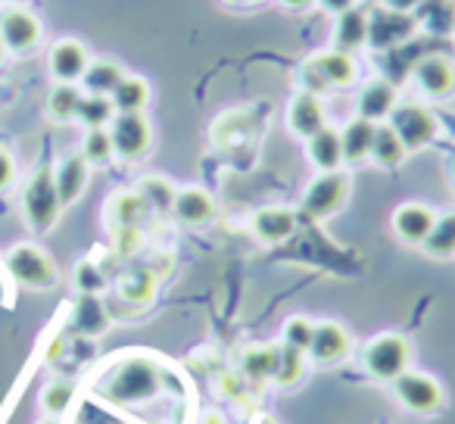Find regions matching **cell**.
I'll list each match as a JSON object with an SVG mask.
<instances>
[{
  "label": "cell",
  "mask_w": 455,
  "mask_h": 424,
  "mask_svg": "<svg viewBox=\"0 0 455 424\" xmlns=\"http://www.w3.org/2000/svg\"><path fill=\"white\" fill-rule=\"evenodd\" d=\"M396 88H393V82H387V78H378V82L365 84L359 94V116L368 122H374V125H380L384 119H390V113L396 109Z\"/></svg>",
  "instance_id": "cell-20"
},
{
  "label": "cell",
  "mask_w": 455,
  "mask_h": 424,
  "mask_svg": "<svg viewBox=\"0 0 455 424\" xmlns=\"http://www.w3.org/2000/svg\"><path fill=\"white\" fill-rule=\"evenodd\" d=\"M153 293H156V275L147 272V268H134L119 281V297L125 303L147 306L153 300Z\"/></svg>",
  "instance_id": "cell-31"
},
{
  "label": "cell",
  "mask_w": 455,
  "mask_h": 424,
  "mask_svg": "<svg viewBox=\"0 0 455 424\" xmlns=\"http://www.w3.org/2000/svg\"><path fill=\"white\" fill-rule=\"evenodd\" d=\"M88 178H91V165L84 163L82 153L66 156L63 163L53 169V184H57L60 203H63V206H72V203L84 194V188H88Z\"/></svg>",
  "instance_id": "cell-19"
},
{
  "label": "cell",
  "mask_w": 455,
  "mask_h": 424,
  "mask_svg": "<svg viewBox=\"0 0 455 424\" xmlns=\"http://www.w3.org/2000/svg\"><path fill=\"white\" fill-rule=\"evenodd\" d=\"M287 125H291V132L303 140H309L312 134L328 128V113H324L322 97L309 94V91H299V94L291 100V107H287Z\"/></svg>",
  "instance_id": "cell-14"
},
{
  "label": "cell",
  "mask_w": 455,
  "mask_h": 424,
  "mask_svg": "<svg viewBox=\"0 0 455 424\" xmlns=\"http://www.w3.org/2000/svg\"><path fill=\"white\" fill-rule=\"evenodd\" d=\"M374 132H378V125H374V122L362 119V116L349 119L347 128L340 132L343 163H349V165H362V163H365L368 153H371V144H374Z\"/></svg>",
  "instance_id": "cell-21"
},
{
  "label": "cell",
  "mask_w": 455,
  "mask_h": 424,
  "mask_svg": "<svg viewBox=\"0 0 455 424\" xmlns=\"http://www.w3.org/2000/svg\"><path fill=\"white\" fill-rule=\"evenodd\" d=\"M72 324H76L78 334L84 337H100L107 334L109 328V312L107 306L100 303L97 293H82L76 303V312H72Z\"/></svg>",
  "instance_id": "cell-23"
},
{
  "label": "cell",
  "mask_w": 455,
  "mask_h": 424,
  "mask_svg": "<svg viewBox=\"0 0 455 424\" xmlns=\"http://www.w3.org/2000/svg\"><path fill=\"white\" fill-rule=\"evenodd\" d=\"M78 103H82V91L76 84H63L57 82V88L47 97V116L53 122H72L78 113Z\"/></svg>",
  "instance_id": "cell-34"
},
{
  "label": "cell",
  "mask_w": 455,
  "mask_h": 424,
  "mask_svg": "<svg viewBox=\"0 0 455 424\" xmlns=\"http://www.w3.org/2000/svg\"><path fill=\"white\" fill-rule=\"evenodd\" d=\"M411 340L396 331H387V334H374L371 340L362 347V368H365L368 378L380 380V384H390L399 374H405L411 368Z\"/></svg>",
  "instance_id": "cell-2"
},
{
  "label": "cell",
  "mask_w": 455,
  "mask_h": 424,
  "mask_svg": "<svg viewBox=\"0 0 455 424\" xmlns=\"http://www.w3.org/2000/svg\"><path fill=\"white\" fill-rule=\"evenodd\" d=\"M312 334H315V322H312V318H306V316L287 318L284 331H281V337H284V347H293V349H299V353H309Z\"/></svg>",
  "instance_id": "cell-39"
},
{
  "label": "cell",
  "mask_w": 455,
  "mask_h": 424,
  "mask_svg": "<svg viewBox=\"0 0 455 424\" xmlns=\"http://www.w3.org/2000/svg\"><path fill=\"white\" fill-rule=\"evenodd\" d=\"M434 222L436 212L430 206H424V203H403V206H396V212L390 219L393 235L403 244H415V247H421L424 237L434 228Z\"/></svg>",
  "instance_id": "cell-16"
},
{
  "label": "cell",
  "mask_w": 455,
  "mask_h": 424,
  "mask_svg": "<svg viewBox=\"0 0 455 424\" xmlns=\"http://www.w3.org/2000/svg\"><path fill=\"white\" fill-rule=\"evenodd\" d=\"M347 200H349V175H347V172H343V169L322 172V175H318L315 181L306 188L303 212L309 219L324 222V219L337 216V212L347 206Z\"/></svg>",
  "instance_id": "cell-8"
},
{
  "label": "cell",
  "mask_w": 455,
  "mask_h": 424,
  "mask_svg": "<svg viewBox=\"0 0 455 424\" xmlns=\"http://www.w3.org/2000/svg\"><path fill=\"white\" fill-rule=\"evenodd\" d=\"M159 387H163V368L150 356H125L107 374L103 396L119 405H134L144 403V399H153L159 393Z\"/></svg>",
  "instance_id": "cell-1"
},
{
  "label": "cell",
  "mask_w": 455,
  "mask_h": 424,
  "mask_svg": "<svg viewBox=\"0 0 455 424\" xmlns=\"http://www.w3.org/2000/svg\"><path fill=\"white\" fill-rule=\"evenodd\" d=\"M125 78L119 63L113 60H94V63L84 69L82 76V84L88 94H103V97H113V91L119 88V82Z\"/></svg>",
  "instance_id": "cell-27"
},
{
  "label": "cell",
  "mask_w": 455,
  "mask_h": 424,
  "mask_svg": "<svg viewBox=\"0 0 455 424\" xmlns=\"http://www.w3.org/2000/svg\"><path fill=\"white\" fill-rule=\"evenodd\" d=\"M109 100H113L116 113H144V107L150 103V84L140 76H125Z\"/></svg>",
  "instance_id": "cell-29"
},
{
  "label": "cell",
  "mask_w": 455,
  "mask_h": 424,
  "mask_svg": "<svg viewBox=\"0 0 455 424\" xmlns=\"http://www.w3.org/2000/svg\"><path fill=\"white\" fill-rule=\"evenodd\" d=\"M4 266H7L10 278L26 291H51L60 281L57 262L35 244H16L4 260Z\"/></svg>",
  "instance_id": "cell-4"
},
{
  "label": "cell",
  "mask_w": 455,
  "mask_h": 424,
  "mask_svg": "<svg viewBox=\"0 0 455 424\" xmlns=\"http://www.w3.org/2000/svg\"><path fill=\"white\" fill-rule=\"evenodd\" d=\"M203 424H225V421H221V415H219V412H209V415L203 418Z\"/></svg>",
  "instance_id": "cell-45"
},
{
  "label": "cell",
  "mask_w": 455,
  "mask_h": 424,
  "mask_svg": "<svg viewBox=\"0 0 455 424\" xmlns=\"http://www.w3.org/2000/svg\"><path fill=\"white\" fill-rule=\"evenodd\" d=\"M390 390H393V399H396L405 412L421 415V418L436 415V412H443V405H446V390H443L440 380L430 378V374L411 372V368L405 374H399L396 380H390Z\"/></svg>",
  "instance_id": "cell-5"
},
{
  "label": "cell",
  "mask_w": 455,
  "mask_h": 424,
  "mask_svg": "<svg viewBox=\"0 0 455 424\" xmlns=\"http://www.w3.org/2000/svg\"><path fill=\"white\" fill-rule=\"evenodd\" d=\"M418 28V20L409 13H396V10H384L371 20L368 16V44L384 51V47L403 44L411 38V32Z\"/></svg>",
  "instance_id": "cell-17"
},
{
  "label": "cell",
  "mask_w": 455,
  "mask_h": 424,
  "mask_svg": "<svg viewBox=\"0 0 455 424\" xmlns=\"http://www.w3.org/2000/svg\"><path fill=\"white\" fill-rule=\"evenodd\" d=\"M175 184L169 178L159 175H147L144 181L138 184L140 200L147 203V209H156V212H172V203H175Z\"/></svg>",
  "instance_id": "cell-32"
},
{
  "label": "cell",
  "mask_w": 455,
  "mask_h": 424,
  "mask_svg": "<svg viewBox=\"0 0 455 424\" xmlns=\"http://www.w3.org/2000/svg\"><path fill=\"white\" fill-rule=\"evenodd\" d=\"M72 399H76V387H72L69 380H51V384H44V390H41L38 403L47 418H63L66 412H69Z\"/></svg>",
  "instance_id": "cell-35"
},
{
  "label": "cell",
  "mask_w": 455,
  "mask_h": 424,
  "mask_svg": "<svg viewBox=\"0 0 455 424\" xmlns=\"http://www.w3.org/2000/svg\"><path fill=\"white\" fill-rule=\"evenodd\" d=\"M287 10H309V7H315V0H281Z\"/></svg>",
  "instance_id": "cell-44"
},
{
  "label": "cell",
  "mask_w": 455,
  "mask_h": 424,
  "mask_svg": "<svg viewBox=\"0 0 455 424\" xmlns=\"http://www.w3.org/2000/svg\"><path fill=\"white\" fill-rule=\"evenodd\" d=\"M387 125L399 134V140H403V147L409 153L424 150V147H430L440 138V119L424 103H396Z\"/></svg>",
  "instance_id": "cell-7"
},
{
  "label": "cell",
  "mask_w": 455,
  "mask_h": 424,
  "mask_svg": "<svg viewBox=\"0 0 455 424\" xmlns=\"http://www.w3.org/2000/svg\"><path fill=\"white\" fill-rule=\"evenodd\" d=\"M353 349L349 340V331L340 322H315V334H312V347H309V362L315 365H337L343 362Z\"/></svg>",
  "instance_id": "cell-12"
},
{
  "label": "cell",
  "mask_w": 455,
  "mask_h": 424,
  "mask_svg": "<svg viewBox=\"0 0 455 424\" xmlns=\"http://www.w3.org/2000/svg\"><path fill=\"white\" fill-rule=\"evenodd\" d=\"M16 181V159L7 147H0V194Z\"/></svg>",
  "instance_id": "cell-41"
},
{
  "label": "cell",
  "mask_w": 455,
  "mask_h": 424,
  "mask_svg": "<svg viewBox=\"0 0 455 424\" xmlns=\"http://www.w3.org/2000/svg\"><path fill=\"white\" fill-rule=\"evenodd\" d=\"M299 76H303V91H309V94H324V91H343V88H349V84H355L359 66H355L353 53L324 51V53H318V57L306 60Z\"/></svg>",
  "instance_id": "cell-3"
},
{
  "label": "cell",
  "mask_w": 455,
  "mask_h": 424,
  "mask_svg": "<svg viewBox=\"0 0 455 424\" xmlns=\"http://www.w3.org/2000/svg\"><path fill=\"white\" fill-rule=\"evenodd\" d=\"M421 250L427 256H434V260H452L455 256V209L452 212L436 216L434 228H430V235L424 237Z\"/></svg>",
  "instance_id": "cell-28"
},
{
  "label": "cell",
  "mask_w": 455,
  "mask_h": 424,
  "mask_svg": "<svg viewBox=\"0 0 455 424\" xmlns=\"http://www.w3.org/2000/svg\"><path fill=\"white\" fill-rule=\"evenodd\" d=\"M38 424H60V418H44V421H38Z\"/></svg>",
  "instance_id": "cell-47"
},
{
  "label": "cell",
  "mask_w": 455,
  "mask_h": 424,
  "mask_svg": "<svg viewBox=\"0 0 455 424\" xmlns=\"http://www.w3.org/2000/svg\"><path fill=\"white\" fill-rule=\"evenodd\" d=\"M424 0H387V10H396V13H409V10H418Z\"/></svg>",
  "instance_id": "cell-43"
},
{
  "label": "cell",
  "mask_w": 455,
  "mask_h": 424,
  "mask_svg": "<svg viewBox=\"0 0 455 424\" xmlns=\"http://www.w3.org/2000/svg\"><path fill=\"white\" fill-rule=\"evenodd\" d=\"M411 78H415V88L430 100H449L455 94V63L443 53L418 60Z\"/></svg>",
  "instance_id": "cell-10"
},
{
  "label": "cell",
  "mask_w": 455,
  "mask_h": 424,
  "mask_svg": "<svg viewBox=\"0 0 455 424\" xmlns=\"http://www.w3.org/2000/svg\"><path fill=\"white\" fill-rule=\"evenodd\" d=\"M0 41L7 44V53H28L41 41V20L26 7H10L0 16Z\"/></svg>",
  "instance_id": "cell-11"
},
{
  "label": "cell",
  "mask_w": 455,
  "mask_h": 424,
  "mask_svg": "<svg viewBox=\"0 0 455 424\" xmlns=\"http://www.w3.org/2000/svg\"><path fill=\"white\" fill-rule=\"evenodd\" d=\"M219 212L215 206V196L203 188H178L175 190V203H172V216L178 219L188 228H203L209 225Z\"/></svg>",
  "instance_id": "cell-13"
},
{
  "label": "cell",
  "mask_w": 455,
  "mask_h": 424,
  "mask_svg": "<svg viewBox=\"0 0 455 424\" xmlns=\"http://www.w3.org/2000/svg\"><path fill=\"white\" fill-rule=\"evenodd\" d=\"M405 156H409V150L403 147L399 134L393 132L390 125H378L368 159H371L374 165H380V169H396V165H403V159H405Z\"/></svg>",
  "instance_id": "cell-26"
},
{
  "label": "cell",
  "mask_w": 455,
  "mask_h": 424,
  "mask_svg": "<svg viewBox=\"0 0 455 424\" xmlns=\"http://www.w3.org/2000/svg\"><path fill=\"white\" fill-rule=\"evenodd\" d=\"M318 7H324L328 13H334V16H340V13H347V10H353L359 0H315Z\"/></svg>",
  "instance_id": "cell-42"
},
{
  "label": "cell",
  "mask_w": 455,
  "mask_h": 424,
  "mask_svg": "<svg viewBox=\"0 0 455 424\" xmlns=\"http://www.w3.org/2000/svg\"><path fill=\"white\" fill-rule=\"evenodd\" d=\"M334 44H337V51H343V53H353L368 44V13L365 10L353 7V10H347V13L337 16Z\"/></svg>",
  "instance_id": "cell-24"
},
{
  "label": "cell",
  "mask_w": 455,
  "mask_h": 424,
  "mask_svg": "<svg viewBox=\"0 0 455 424\" xmlns=\"http://www.w3.org/2000/svg\"><path fill=\"white\" fill-rule=\"evenodd\" d=\"M76 119L82 122L88 132L91 128H109V122L116 119V107H113V100L103 94H82Z\"/></svg>",
  "instance_id": "cell-30"
},
{
  "label": "cell",
  "mask_w": 455,
  "mask_h": 424,
  "mask_svg": "<svg viewBox=\"0 0 455 424\" xmlns=\"http://www.w3.org/2000/svg\"><path fill=\"white\" fill-rule=\"evenodd\" d=\"M306 156L315 165L318 172H337L343 165V144H340V132L334 128H322L318 134H312L306 140Z\"/></svg>",
  "instance_id": "cell-22"
},
{
  "label": "cell",
  "mask_w": 455,
  "mask_h": 424,
  "mask_svg": "<svg viewBox=\"0 0 455 424\" xmlns=\"http://www.w3.org/2000/svg\"><path fill=\"white\" fill-rule=\"evenodd\" d=\"M109 138H113V150L125 163H138L147 156L153 144V128L144 113H116L109 122Z\"/></svg>",
  "instance_id": "cell-9"
},
{
  "label": "cell",
  "mask_w": 455,
  "mask_h": 424,
  "mask_svg": "<svg viewBox=\"0 0 455 424\" xmlns=\"http://www.w3.org/2000/svg\"><path fill=\"white\" fill-rule=\"evenodd\" d=\"M241 368L243 374H247L253 384H266V380H272V372H275V347H250L247 353H243L241 359Z\"/></svg>",
  "instance_id": "cell-36"
},
{
  "label": "cell",
  "mask_w": 455,
  "mask_h": 424,
  "mask_svg": "<svg viewBox=\"0 0 455 424\" xmlns=\"http://www.w3.org/2000/svg\"><path fill=\"white\" fill-rule=\"evenodd\" d=\"M306 368H309V356L299 353L293 347H275V372H272V380L278 387H297L299 380L306 378Z\"/></svg>",
  "instance_id": "cell-25"
},
{
  "label": "cell",
  "mask_w": 455,
  "mask_h": 424,
  "mask_svg": "<svg viewBox=\"0 0 455 424\" xmlns=\"http://www.w3.org/2000/svg\"><path fill=\"white\" fill-rule=\"evenodd\" d=\"M147 216V203L140 200V194H119L113 200V219H116V228H138Z\"/></svg>",
  "instance_id": "cell-37"
},
{
  "label": "cell",
  "mask_w": 455,
  "mask_h": 424,
  "mask_svg": "<svg viewBox=\"0 0 455 424\" xmlns=\"http://www.w3.org/2000/svg\"><path fill=\"white\" fill-rule=\"evenodd\" d=\"M250 228L262 244H284L297 231V212L287 206H266L253 216Z\"/></svg>",
  "instance_id": "cell-18"
},
{
  "label": "cell",
  "mask_w": 455,
  "mask_h": 424,
  "mask_svg": "<svg viewBox=\"0 0 455 424\" xmlns=\"http://www.w3.org/2000/svg\"><path fill=\"white\" fill-rule=\"evenodd\" d=\"M225 4H247V0H225Z\"/></svg>",
  "instance_id": "cell-48"
},
{
  "label": "cell",
  "mask_w": 455,
  "mask_h": 424,
  "mask_svg": "<svg viewBox=\"0 0 455 424\" xmlns=\"http://www.w3.org/2000/svg\"><path fill=\"white\" fill-rule=\"evenodd\" d=\"M4 60H7V44L0 41V66H4Z\"/></svg>",
  "instance_id": "cell-46"
},
{
  "label": "cell",
  "mask_w": 455,
  "mask_h": 424,
  "mask_svg": "<svg viewBox=\"0 0 455 424\" xmlns=\"http://www.w3.org/2000/svg\"><path fill=\"white\" fill-rule=\"evenodd\" d=\"M82 156H84V163H88V165H107L109 159L116 156L109 128H91V132L84 134Z\"/></svg>",
  "instance_id": "cell-38"
},
{
  "label": "cell",
  "mask_w": 455,
  "mask_h": 424,
  "mask_svg": "<svg viewBox=\"0 0 455 424\" xmlns=\"http://www.w3.org/2000/svg\"><path fill=\"white\" fill-rule=\"evenodd\" d=\"M418 26H427L430 32H452L455 28V4L452 0H424L418 7Z\"/></svg>",
  "instance_id": "cell-33"
},
{
  "label": "cell",
  "mask_w": 455,
  "mask_h": 424,
  "mask_svg": "<svg viewBox=\"0 0 455 424\" xmlns=\"http://www.w3.org/2000/svg\"><path fill=\"white\" fill-rule=\"evenodd\" d=\"M10 4H16V7H20V4H22V0H10Z\"/></svg>",
  "instance_id": "cell-49"
},
{
  "label": "cell",
  "mask_w": 455,
  "mask_h": 424,
  "mask_svg": "<svg viewBox=\"0 0 455 424\" xmlns=\"http://www.w3.org/2000/svg\"><path fill=\"white\" fill-rule=\"evenodd\" d=\"M452 175H455V163H452Z\"/></svg>",
  "instance_id": "cell-50"
},
{
  "label": "cell",
  "mask_w": 455,
  "mask_h": 424,
  "mask_svg": "<svg viewBox=\"0 0 455 424\" xmlns=\"http://www.w3.org/2000/svg\"><path fill=\"white\" fill-rule=\"evenodd\" d=\"M22 209H26V219H28V225H32V231H38V235H44V231H51L53 225H57L63 203H60L57 184H53L51 165H41L32 175V181L26 184Z\"/></svg>",
  "instance_id": "cell-6"
},
{
  "label": "cell",
  "mask_w": 455,
  "mask_h": 424,
  "mask_svg": "<svg viewBox=\"0 0 455 424\" xmlns=\"http://www.w3.org/2000/svg\"><path fill=\"white\" fill-rule=\"evenodd\" d=\"M103 275H100V268L94 266V262H82V266L76 268V287L82 293H100L103 291Z\"/></svg>",
  "instance_id": "cell-40"
},
{
  "label": "cell",
  "mask_w": 455,
  "mask_h": 424,
  "mask_svg": "<svg viewBox=\"0 0 455 424\" xmlns=\"http://www.w3.org/2000/svg\"><path fill=\"white\" fill-rule=\"evenodd\" d=\"M88 66H91V53L78 38H60L57 44L51 47V72L57 82H63V84L82 82Z\"/></svg>",
  "instance_id": "cell-15"
}]
</instances>
